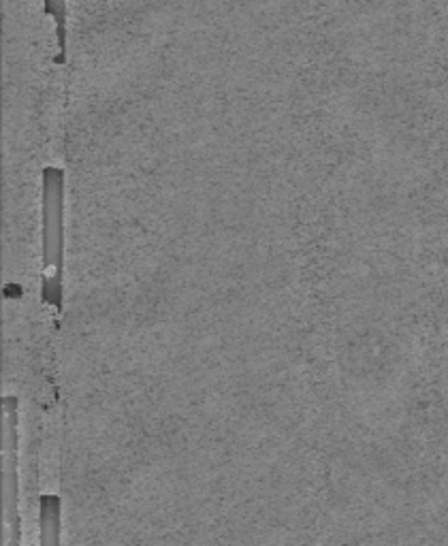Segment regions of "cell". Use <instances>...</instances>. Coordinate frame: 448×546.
I'll return each instance as SVG.
<instances>
[{
    "mask_svg": "<svg viewBox=\"0 0 448 546\" xmlns=\"http://www.w3.org/2000/svg\"><path fill=\"white\" fill-rule=\"evenodd\" d=\"M3 508H5V544L19 542V486H17V397L3 399Z\"/></svg>",
    "mask_w": 448,
    "mask_h": 546,
    "instance_id": "7a4b0ae2",
    "label": "cell"
},
{
    "mask_svg": "<svg viewBox=\"0 0 448 546\" xmlns=\"http://www.w3.org/2000/svg\"><path fill=\"white\" fill-rule=\"evenodd\" d=\"M39 521H41V544L51 546L58 544L60 536V500L55 495H41L39 504Z\"/></svg>",
    "mask_w": 448,
    "mask_h": 546,
    "instance_id": "3957f363",
    "label": "cell"
},
{
    "mask_svg": "<svg viewBox=\"0 0 448 546\" xmlns=\"http://www.w3.org/2000/svg\"><path fill=\"white\" fill-rule=\"evenodd\" d=\"M62 198L64 173L47 167L43 171V301L55 312L62 307Z\"/></svg>",
    "mask_w": 448,
    "mask_h": 546,
    "instance_id": "6da1fadb",
    "label": "cell"
}]
</instances>
